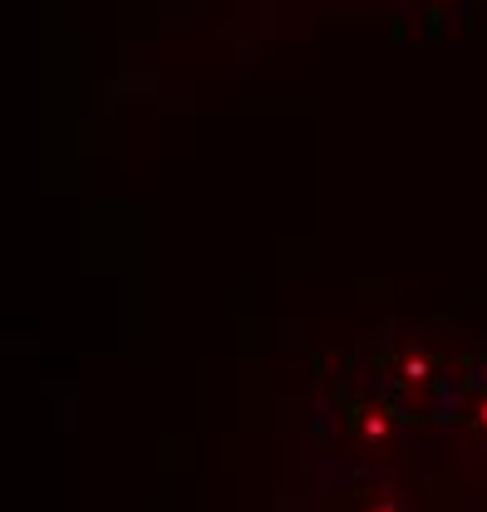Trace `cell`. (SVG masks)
<instances>
[{
    "instance_id": "277c9868",
    "label": "cell",
    "mask_w": 487,
    "mask_h": 512,
    "mask_svg": "<svg viewBox=\"0 0 487 512\" xmlns=\"http://www.w3.org/2000/svg\"><path fill=\"white\" fill-rule=\"evenodd\" d=\"M458 429L487 448V345L463 360V394H458Z\"/></svg>"
},
{
    "instance_id": "6da1fadb",
    "label": "cell",
    "mask_w": 487,
    "mask_h": 512,
    "mask_svg": "<svg viewBox=\"0 0 487 512\" xmlns=\"http://www.w3.org/2000/svg\"><path fill=\"white\" fill-rule=\"evenodd\" d=\"M335 463H355V468H399L409 453L414 419L409 409L374 380V375H345L340 389L330 394L325 414H320Z\"/></svg>"
},
{
    "instance_id": "5b68a950",
    "label": "cell",
    "mask_w": 487,
    "mask_h": 512,
    "mask_svg": "<svg viewBox=\"0 0 487 512\" xmlns=\"http://www.w3.org/2000/svg\"><path fill=\"white\" fill-rule=\"evenodd\" d=\"M468 0H404V10H414L419 20H453Z\"/></svg>"
},
{
    "instance_id": "3957f363",
    "label": "cell",
    "mask_w": 487,
    "mask_h": 512,
    "mask_svg": "<svg viewBox=\"0 0 487 512\" xmlns=\"http://www.w3.org/2000/svg\"><path fill=\"white\" fill-rule=\"evenodd\" d=\"M325 512H419V503L384 468L335 463V473H325Z\"/></svg>"
},
{
    "instance_id": "7a4b0ae2",
    "label": "cell",
    "mask_w": 487,
    "mask_h": 512,
    "mask_svg": "<svg viewBox=\"0 0 487 512\" xmlns=\"http://www.w3.org/2000/svg\"><path fill=\"white\" fill-rule=\"evenodd\" d=\"M369 375L409 409L414 424H458L463 365H453L428 335H389V340H379Z\"/></svg>"
}]
</instances>
